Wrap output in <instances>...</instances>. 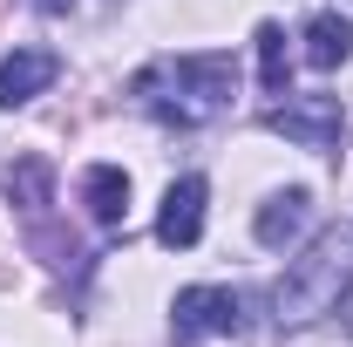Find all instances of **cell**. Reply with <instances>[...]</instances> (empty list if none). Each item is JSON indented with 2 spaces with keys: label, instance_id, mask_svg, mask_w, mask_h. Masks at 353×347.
Masks as SVG:
<instances>
[{
  "label": "cell",
  "instance_id": "6da1fadb",
  "mask_svg": "<svg viewBox=\"0 0 353 347\" xmlns=\"http://www.w3.org/2000/svg\"><path fill=\"white\" fill-rule=\"evenodd\" d=\"M130 95L170 130H204L211 116L231 109L238 68H231V55H163L130 82Z\"/></svg>",
  "mask_w": 353,
  "mask_h": 347
},
{
  "label": "cell",
  "instance_id": "7a4b0ae2",
  "mask_svg": "<svg viewBox=\"0 0 353 347\" xmlns=\"http://www.w3.org/2000/svg\"><path fill=\"white\" fill-rule=\"evenodd\" d=\"M347 286H353V232L347 225H326L306 252L285 265V279H279V293H272L279 327H306L319 313H333Z\"/></svg>",
  "mask_w": 353,
  "mask_h": 347
},
{
  "label": "cell",
  "instance_id": "3957f363",
  "mask_svg": "<svg viewBox=\"0 0 353 347\" xmlns=\"http://www.w3.org/2000/svg\"><path fill=\"white\" fill-rule=\"evenodd\" d=\"M245 300L231 286H183L176 293V341H238Z\"/></svg>",
  "mask_w": 353,
  "mask_h": 347
},
{
  "label": "cell",
  "instance_id": "277c9868",
  "mask_svg": "<svg viewBox=\"0 0 353 347\" xmlns=\"http://www.w3.org/2000/svg\"><path fill=\"white\" fill-rule=\"evenodd\" d=\"M265 123L279 136H292L299 150H333L340 130H347V109H340V95H292L285 88V102H272Z\"/></svg>",
  "mask_w": 353,
  "mask_h": 347
},
{
  "label": "cell",
  "instance_id": "5b68a950",
  "mask_svg": "<svg viewBox=\"0 0 353 347\" xmlns=\"http://www.w3.org/2000/svg\"><path fill=\"white\" fill-rule=\"evenodd\" d=\"M204 177H176L170 191H163V212H157V245H170V252H183V245H197V232H204Z\"/></svg>",
  "mask_w": 353,
  "mask_h": 347
},
{
  "label": "cell",
  "instance_id": "8992f818",
  "mask_svg": "<svg viewBox=\"0 0 353 347\" xmlns=\"http://www.w3.org/2000/svg\"><path fill=\"white\" fill-rule=\"evenodd\" d=\"M61 75V62L48 55V48H14L7 62H0V109H21V102H34L48 82Z\"/></svg>",
  "mask_w": 353,
  "mask_h": 347
},
{
  "label": "cell",
  "instance_id": "52a82bcc",
  "mask_svg": "<svg viewBox=\"0 0 353 347\" xmlns=\"http://www.w3.org/2000/svg\"><path fill=\"white\" fill-rule=\"evenodd\" d=\"M306 218H312V198L299 191V184H292V191H272V198L259 205V225H252V232H259V245L285 252V245L306 232Z\"/></svg>",
  "mask_w": 353,
  "mask_h": 347
},
{
  "label": "cell",
  "instance_id": "ba28073f",
  "mask_svg": "<svg viewBox=\"0 0 353 347\" xmlns=\"http://www.w3.org/2000/svg\"><path fill=\"white\" fill-rule=\"evenodd\" d=\"M82 205H88L95 225H123V212H130V171L88 164V171H82Z\"/></svg>",
  "mask_w": 353,
  "mask_h": 347
},
{
  "label": "cell",
  "instance_id": "9c48e42d",
  "mask_svg": "<svg viewBox=\"0 0 353 347\" xmlns=\"http://www.w3.org/2000/svg\"><path fill=\"white\" fill-rule=\"evenodd\" d=\"M347 55H353V21L347 14H312L306 21V62L319 75H333Z\"/></svg>",
  "mask_w": 353,
  "mask_h": 347
},
{
  "label": "cell",
  "instance_id": "30bf717a",
  "mask_svg": "<svg viewBox=\"0 0 353 347\" xmlns=\"http://www.w3.org/2000/svg\"><path fill=\"white\" fill-rule=\"evenodd\" d=\"M7 198L28 205V212H41L48 205V157H21V164L7 171Z\"/></svg>",
  "mask_w": 353,
  "mask_h": 347
},
{
  "label": "cell",
  "instance_id": "8fae6325",
  "mask_svg": "<svg viewBox=\"0 0 353 347\" xmlns=\"http://www.w3.org/2000/svg\"><path fill=\"white\" fill-rule=\"evenodd\" d=\"M285 62H292L285 55V28L265 21L259 28V82H265V95H285Z\"/></svg>",
  "mask_w": 353,
  "mask_h": 347
},
{
  "label": "cell",
  "instance_id": "7c38bea8",
  "mask_svg": "<svg viewBox=\"0 0 353 347\" xmlns=\"http://www.w3.org/2000/svg\"><path fill=\"white\" fill-rule=\"evenodd\" d=\"M34 7H41V14H68L75 0H34Z\"/></svg>",
  "mask_w": 353,
  "mask_h": 347
}]
</instances>
